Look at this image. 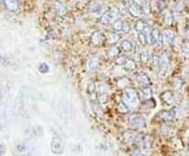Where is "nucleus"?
<instances>
[{
  "mask_svg": "<svg viewBox=\"0 0 189 156\" xmlns=\"http://www.w3.org/2000/svg\"><path fill=\"white\" fill-rule=\"evenodd\" d=\"M123 102H125L129 107H136L139 104L140 96L138 91L133 87L125 88L123 91Z\"/></svg>",
  "mask_w": 189,
  "mask_h": 156,
  "instance_id": "obj_1",
  "label": "nucleus"
},
{
  "mask_svg": "<svg viewBox=\"0 0 189 156\" xmlns=\"http://www.w3.org/2000/svg\"><path fill=\"white\" fill-rule=\"evenodd\" d=\"M120 12H119L118 8H113V10H109L107 12L103 13V15L100 17V23L107 25V24L114 23L118 19Z\"/></svg>",
  "mask_w": 189,
  "mask_h": 156,
  "instance_id": "obj_2",
  "label": "nucleus"
},
{
  "mask_svg": "<svg viewBox=\"0 0 189 156\" xmlns=\"http://www.w3.org/2000/svg\"><path fill=\"white\" fill-rule=\"evenodd\" d=\"M169 69V59L165 51L160 55V65L158 68V73L161 78H165Z\"/></svg>",
  "mask_w": 189,
  "mask_h": 156,
  "instance_id": "obj_3",
  "label": "nucleus"
},
{
  "mask_svg": "<svg viewBox=\"0 0 189 156\" xmlns=\"http://www.w3.org/2000/svg\"><path fill=\"white\" fill-rule=\"evenodd\" d=\"M135 142L140 149L145 151H149L151 148V140L148 135H144V134H139L136 137Z\"/></svg>",
  "mask_w": 189,
  "mask_h": 156,
  "instance_id": "obj_4",
  "label": "nucleus"
},
{
  "mask_svg": "<svg viewBox=\"0 0 189 156\" xmlns=\"http://www.w3.org/2000/svg\"><path fill=\"white\" fill-rule=\"evenodd\" d=\"M50 150L54 154L61 155L64 152V142L59 136L53 137L52 142H50Z\"/></svg>",
  "mask_w": 189,
  "mask_h": 156,
  "instance_id": "obj_5",
  "label": "nucleus"
},
{
  "mask_svg": "<svg viewBox=\"0 0 189 156\" xmlns=\"http://www.w3.org/2000/svg\"><path fill=\"white\" fill-rule=\"evenodd\" d=\"M128 125L131 129H141L145 126V120L144 117H142L141 115H138V114H135V115H131L128 120Z\"/></svg>",
  "mask_w": 189,
  "mask_h": 156,
  "instance_id": "obj_6",
  "label": "nucleus"
},
{
  "mask_svg": "<svg viewBox=\"0 0 189 156\" xmlns=\"http://www.w3.org/2000/svg\"><path fill=\"white\" fill-rule=\"evenodd\" d=\"M175 38V33H173L170 28L164 30L163 33L161 34V41H162V43H163V45H165V46L172 44Z\"/></svg>",
  "mask_w": 189,
  "mask_h": 156,
  "instance_id": "obj_7",
  "label": "nucleus"
},
{
  "mask_svg": "<svg viewBox=\"0 0 189 156\" xmlns=\"http://www.w3.org/2000/svg\"><path fill=\"white\" fill-rule=\"evenodd\" d=\"M104 39H105L104 34L102 32H100V30H96V32H94L91 34V42L94 46H100L104 42Z\"/></svg>",
  "mask_w": 189,
  "mask_h": 156,
  "instance_id": "obj_8",
  "label": "nucleus"
},
{
  "mask_svg": "<svg viewBox=\"0 0 189 156\" xmlns=\"http://www.w3.org/2000/svg\"><path fill=\"white\" fill-rule=\"evenodd\" d=\"M89 13L91 14L94 15L96 17H99V16H102V12H103V6L101 3H99V2L97 1H93L91 3V5H89V8H88Z\"/></svg>",
  "mask_w": 189,
  "mask_h": 156,
  "instance_id": "obj_9",
  "label": "nucleus"
},
{
  "mask_svg": "<svg viewBox=\"0 0 189 156\" xmlns=\"http://www.w3.org/2000/svg\"><path fill=\"white\" fill-rule=\"evenodd\" d=\"M159 117L164 122H172L175 120V110H162L159 112Z\"/></svg>",
  "mask_w": 189,
  "mask_h": 156,
  "instance_id": "obj_10",
  "label": "nucleus"
},
{
  "mask_svg": "<svg viewBox=\"0 0 189 156\" xmlns=\"http://www.w3.org/2000/svg\"><path fill=\"white\" fill-rule=\"evenodd\" d=\"M160 98H161V100L163 101V103H165L166 105H169V106L173 105L175 104V94H173V92H171V91L162 92L161 95H160Z\"/></svg>",
  "mask_w": 189,
  "mask_h": 156,
  "instance_id": "obj_11",
  "label": "nucleus"
},
{
  "mask_svg": "<svg viewBox=\"0 0 189 156\" xmlns=\"http://www.w3.org/2000/svg\"><path fill=\"white\" fill-rule=\"evenodd\" d=\"M139 96H140V100H142V101H146V100L151 98V96H152V89H151V87L149 86V85L148 86L141 87Z\"/></svg>",
  "mask_w": 189,
  "mask_h": 156,
  "instance_id": "obj_12",
  "label": "nucleus"
},
{
  "mask_svg": "<svg viewBox=\"0 0 189 156\" xmlns=\"http://www.w3.org/2000/svg\"><path fill=\"white\" fill-rule=\"evenodd\" d=\"M128 12L130 13V15L133 17H135V18H139V17H141L143 11H142L141 6L137 5V4H135V3H131L130 5L128 6Z\"/></svg>",
  "mask_w": 189,
  "mask_h": 156,
  "instance_id": "obj_13",
  "label": "nucleus"
},
{
  "mask_svg": "<svg viewBox=\"0 0 189 156\" xmlns=\"http://www.w3.org/2000/svg\"><path fill=\"white\" fill-rule=\"evenodd\" d=\"M137 82L139 83V85L141 87L150 85V80H149L148 76L145 74V73H143V72H140V73L137 74Z\"/></svg>",
  "mask_w": 189,
  "mask_h": 156,
  "instance_id": "obj_14",
  "label": "nucleus"
},
{
  "mask_svg": "<svg viewBox=\"0 0 189 156\" xmlns=\"http://www.w3.org/2000/svg\"><path fill=\"white\" fill-rule=\"evenodd\" d=\"M116 81H117V86L119 88H122V89L128 88L131 83L130 79L127 78V76H120V78H118Z\"/></svg>",
  "mask_w": 189,
  "mask_h": 156,
  "instance_id": "obj_15",
  "label": "nucleus"
},
{
  "mask_svg": "<svg viewBox=\"0 0 189 156\" xmlns=\"http://www.w3.org/2000/svg\"><path fill=\"white\" fill-rule=\"evenodd\" d=\"M121 50L119 49L118 46L116 45H111L107 49V57L109 59H117L119 56H120Z\"/></svg>",
  "mask_w": 189,
  "mask_h": 156,
  "instance_id": "obj_16",
  "label": "nucleus"
},
{
  "mask_svg": "<svg viewBox=\"0 0 189 156\" xmlns=\"http://www.w3.org/2000/svg\"><path fill=\"white\" fill-rule=\"evenodd\" d=\"M3 2L6 10L11 11V12H16L19 8L18 0H3Z\"/></svg>",
  "mask_w": 189,
  "mask_h": 156,
  "instance_id": "obj_17",
  "label": "nucleus"
},
{
  "mask_svg": "<svg viewBox=\"0 0 189 156\" xmlns=\"http://www.w3.org/2000/svg\"><path fill=\"white\" fill-rule=\"evenodd\" d=\"M120 39H121V37H120V35L117 34V32L107 33V35H106V40L111 45H116V43L119 42Z\"/></svg>",
  "mask_w": 189,
  "mask_h": 156,
  "instance_id": "obj_18",
  "label": "nucleus"
},
{
  "mask_svg": "<svg viewBox=\"0 0 189 156\" xmlns=\"http://www.w3.org/2000/svg\"><path fill=\"white\" fill-rule=\"evenodd\" d=\"M161 40V34L158 28H152L150 34V44H157Z\"/></svg>",
  "mask_w": 189,
  "mask_h": 156,
  "instance_id": "obj_19",
  "label": "nucleus"
},
{
  "mask_svg": "<svg viewBox=\"0 0 189 156\" xmlns=\"http://www.w3.org/2000/svg\"><path fill=\"white\" fill-rule=\"evenodd\" d=\"M122 67L124 68L125 70H128V71H133V70H135L136 68H137V64H136V62H135V60H133V59L127 58L126 61H125V62L123 63Z\"/></svg>",
  "mask_w": 189,
  "mask_h": 156,
  "instance_id": "obj_20",
  "label": "nucleus"
},
{
  "mask_svg": "<svg viewBox=\"0 0 189 156\" xmlns=\"http://www.w3.org/2000/svg\"><path fill=\"white\" fill-rule=\"evenodd\" d=\"M99 63H100V61H99L98 57H91L88 60V63H87V69L89 71H94L99 67Z\"/></svg>",
  "mask_w": 189,
  "mask_h": 156,
  "instance_id": "obj_21",
  "label": "nucleus"
},
{
  "mask_svg": "<svg viewBox=\"0 0 189 156\" xmlns=\"http://www.w3.org/2000/svg\"><path fill=\"white\" fill-rule=\"evenodd\" d=\"M162 16H163L164 22H165L167 25H171V23H172V21H173V17L170 11L167 10V8H164V10L162 11Z\"/></svg>",
  "mask_w": 189,
  "mask_h": 156,
  "instance_id": "obj_22",
  "label": "nucleus"
},
{
  "mask_svg": "<svg viewBox=\"0 0 189 156\" xmlns=\"http://www.w3.org/2000/svg\"><path fill=\"white\" fill-rule=\"evenodd\" d=\"M120 46H121V49H122V51L124 52H130L133 51V43L130 42L129 40H122L120 43Z\"/></svg>",
  "mask_w": 189,
  "mask_h": 156,
  "instance_id": "obj_23",
  "label": "nucleus"
},
{
  "mask_svg": "<svg viewBox=\"0 0 189 156\" xmlns=\"http://www.w3.org/2000/svg\"><path fill=\"white\" fill-rule=\"evenodd\" d=\"M55 8H56V12L59 16H63V15H65V13H66V8H65V6L63 5L61 2L57 1L56 3H55Z\"/></svg>",
  "mask_w": 189,
  "mask_h": 156,
  "instance_id": "obj_24",
  "label": "nucleus"
},
{
  "mask_svg": "<svg viewBox=\"0 0 189 156\" xmlns=\"http://www.w3.org/2000/svg\"><path fill=\"white\" fill-rule=\"evenodd\" d=\"M117 110L120 112V113H127L129 111V106L126 104L125 102L121 101V102L118 103V106H117Z\"/></svg>",
  "mask_w": 189,
  "mask_h": 156,
  "instance_id": "obj_25",
  "label": "nucleus"
},
{
  "mask_svg": "<svg viewBox=\"0 0 189 156\" xmlns=\"http://www.w3.org/2000/svg\"><path fill=\"white\" fill-rule=\"evenodd\" d=\"M145 27H146V23H145L142 19L137 20V22H136V24H135V30H137L138 33H143L145 30Z\"/></svg>",
  "mask_w": 189,
  "mask_h": 156,
  "instance_id": "obj_26",
  "label": "nucleus"
},
{
  "mask_svg": "<svg viewBox=\"0 0 189 156\" xmlns=\"http://www.w3.org/2000/svg\"><path fill=\"white\" fill-rule=\"evenodd\" d=\"M150 58H152V57H151V55L147 51H143V52H141V55H140V60H141V62L144 63V64H147L149 61H151Z\"/></svg>",
  "mask_w": 189,
  "mask_h": 156,
  "instance_id": "obj_27",
  "label": "nucleus"
},
{
  "mask_svg": "<svg viewBox=\"0 0 189 156\" xmlns=\"http://www.w3.org/2000/svg\"><path fill=\"white\" fill-rule=\"evenodd\" d=\"M113 28L115 32H122L123 30V20L121 19H117L115 22L113 23Z\"/></svg>",
  "mask_w": 189,
  "mask_h": 156,
  "instance_id": "obj_28",
  "label": "nucleus"
},
{
  "mask_svg": "<svg viewBox=\"0 0 189 156\" xmlns=\"http://www.w3.org/2000/svg\"><path fill=\"white\" fill-rule=\"evenodd\" d=\"M38 70H39V72H40V73L45 74V73H48V72H50V66H48V64H46V63H44V62H42V63H40V64H39Z\"/></svg>",
  "mask_w": 189,
  "mask_h": 156,
  "instance_id": "obj_29",
  "label": "nucleus"
},
{
  "mask_svg": "<svg viewBox=\"0 0 189 156\" xmlns=\"http://www.w3.org/2000/svg\"><path fill=\"white\" fill-rule=\"evenodd\" d=\"M184 10H185V1H184V0L178 1L175 5V11L178 13H182Z\"/></svg>",
  "mask_w": 189,
  "mask_h": 156,
  "instance_id": "obj_30",
  "label": "nucleus"
},
{
  "mask_svg": "<svg viewBox=\"0 0 189 156\" xmlns=\"http://www.w3.org/2000/svg\"><path fill=\"white\" fill-rule=\"evenodd\" d=\"M142 11L144 14H149V13L151 12V4H150V1H148V0H145L144 4L142 5Z\"/></svg>",
  "mask_w": 189,
  "mask_h": 156,
  "instance_id": "obj_31",
  "label": "nucleus"
},
{
  "mask_svg": "<svg viewBox=\"0 0 189 156\" xmlns=\"http://www.w3.org/2000/svg\"><path fill=\"white\" fill-rule=\"evenodd\" d=\"M181 51L185 56H189V41H183L181 46Z\"/></svg>",
  "mask_w": 189,
  "mask_h": 156,
  "instance_id": "obj_32",
  "label": "nucleus"
},
{
  "mask_svg": "<svg viewBox=\"0 0 189 156\" xmlns=\"http://www.w3.org/2000/svg\"><path fill=\"white\" fill-rule=\"evenodd\" d=\"M138 40H139V43L142 46H145L147 44V39L144 33H139V35H138Z\"/></svg>",
  "mask_w": 189,
  "mask_h": 156,
  "instance_id": "obj_33",
  "label": "nucleus"
},
{
  "mask_svg": "<svg viewBox=\"0 0 189 156\" xmlns=\"http://www.w3.org/2000/svg\"><path fill=\"white\" fill-rule=\"evenodd\" d=\"M151 63H152L153 68H155V69L158 70L159 65H160V56H157V55L152 56V58H151Z\"/></svg>",
  "mask_w": 189,
  "mask_h": 156,
  "instance_id": "obj_34",
  "label": "nucleus"
},
{
  "mask_svg": "<svg viewBox=\"0 0 189 156\" xmlns=\"http://www.w3.org/2000/svg\"><path fill=\"white\" fill-rule=\"evenodd\" d=\"M182 80L180 78H175L173 79V81H172V86H173V88L175 89H179V88H181V86H182Z\"/></svg>",
  "mask_w": 189,
  "mask_h": 156,
  "instance_id": "obj_35",
  "label": "nucleus"
},
{
  "mask_svg": "<svg viewBox=\"0 0 189 156\" xmlns=\"http://www.w3.org/2000/svg\"><path fill=\"white\" fill-rule=\"evenodd\" d=\"M166 6V1L165 0H157V8L159 11H163Z\"/></svg>",
  "mask_w": 189,
  "mask_h": 156,
  "instance_id": "obj_36",
  "label": "nucleus"
},
{
  "mask_svg": "<svg viewBox=\"0 0 189 156\" xmlns=\"http://www.w3.org/2000/svg\"><path fill=\"white\" fill-rule=\"evenodd\" d=\"M122 32H124V34H129V32H130V25H129V23L127 22V21H123V30Z\"/></svg>",
  "mask_w": 189,
  "mask_h": 156,
  "instance_id": "obj_37",
  "label": "nucleus"
},
{
  "mask_svg": "<svg viewBox=\"0 0 189 156\" xmlns=\"http://www.w3.org/2000/svg\"><path fill=\"white\" fill-rule=\"evenodd\" d=\"M25 149H26L25 145L22 144V142H19V144L16 146V150L18 151V152H24V151H25Z\"/></svg>",
  "mask_w": 189,
  "mask_h": 156,
  "instance_id": "obj_38",
  "label": "nucleus"
},
{
  "mask_svg": "<svg viewBox=\"0 0 189 156\" xmlns=\"http://www.w3.org/2000/svg\"><path fill=\"white\" fill-rule=\"evenodd\" d=\"M0 65H2V66H6V65H8V60H6V58H4L1 55H0Z\"/></svg>",
  "mask_w": 189,
  "mask_h": 156,
  "instance_id": "obj_39",
  "label": "nucleus"
},
{
  "mask_svg": "<svg viewBox=\"0 0 189 156\" xmlns=\"http://www.w3.org/2000/svg\"><path fill=\"white\" fill-rule=\"evenodd\" d=\"M131 1H133V3L137 4V5H139V6H141L142 8V5L144 4L145 0H131Z\"/></svg>",
  "mask_w": 189,
  "mask_h": 156,
  "instance_id": "obj_40",
  "label": "nucleus"
},
{
  "mask_svg": "<svg viewBox=\"0 0 189 156\" xmlns=\"http://www.w3.org/2000/svg\"><path fill=\"white\" fill-rule=\"evenodd\" d=\"M3 152H4V147H3V145L0 144V155L3 154Z\"/></svg>",
  "mask_w": 189,
  "mask_h": 156,
  "instance_id": "obj_41",
  "label": "nucleus"
},
{
  "mask_svg": "<svg viewBox=\"0 0 189 156\" xmlns=\"http://www.w3.org/2000/svg\"><path fill=\"white\" fill-rule=\"evenodd\" d=\"M133 156H145V155L141 152H136L135 154H133Z\"/></svg>",
  "mask_w": 189,
  "mask_h": 156,
  "instance_id": "obj_42",
  "label": "nucleus"
},
{
  "mask_svg": "<svg viewBox=\"0 0 189 156\" xmlns=\"http://www.w3.org/2000/svg\"><path fill=\"white\" fill-rule=\"evenodd\" d=\"M123 2H127V1H129V0H122Z\"/></svg>",
  "mask_w": 189,
  "mask_h": 156,
  "instance_id": "obj_43",
  "label": "nucleus"
},
{
  "mask_svg": "<svg viewBox=\"0 0 189 156\" xmlns=\"http://www.w3.org/2000/svg\"><path fill=\"white\" fill-rule=\"evenodd\" d=\"M188 142H189V129H188Z\"/></svg>",
  "mask_w": 189,
  "mask_h": 156,
  "instance_id": "obj_44",
  "label": "nucleus"
},
{
  "mask_svg": "<svg viewBox=\"0 0 189 156\" xmlns=\"http://www.w3.org/2000/svg\"><path fill=\"white\" fill-rule=\"evenodd\" d=\"M30 156H32V155H30Z\"/></svg>",
  "mask_w": 189,
  "mask_h": 156,
  "instance_id": "obj_45",
  "label": "nucleus"
}]
</instances>
